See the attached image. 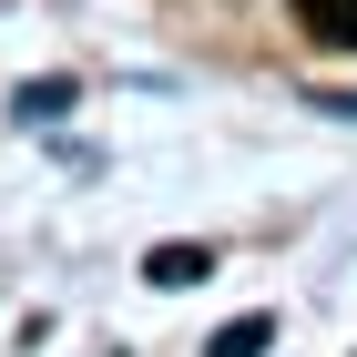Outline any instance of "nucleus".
<instances>
[{
  "instance_id": "nucleus-1",
  "label": "nucleus",
  "mask_w": 357,
  "mask_h": 357,
  "mask_svg": "<svg viewBox=\"0 0 357 357\" xmlns=\"http://www.w3.org/2000/svg\"><path fill=\"white\" fill-rule=\"evenodd\" d=\"M296 21L327 41V52H357V0H296Z\"/></svg>"
},
{
  "instance_id": "nucleus-3",
  "label": "nucleus",
  "mask_w": 357,
  "mask_h": 357,
  "mask_svg": "<svg viewBox=\"0 0 357 357\" xmlns=\"http://www.w3.org/2000/svg\"><path fill=\"white\" fill-rule=\"evenodd\" d=\"M266 337H275L266 317H235V327H225V337H215V347H204V357H266Z\"/></svg>"
},
{
  "instance_id": "nucleus-2",
  "label": "nucleus",
  "mask_w": 357,
  "mask_h": 357,
  "mask_svg": "<svg viewBox=\"0 0 357 357\" xmlns=\"http://www.w3.org/2000/svg\"><path fill=\"white\" fill-rule=\"evenodd\" d=\"M143 275H153V286H194V275H215V255H204V245H153Z\"/></svg>"
}]
</instances>
